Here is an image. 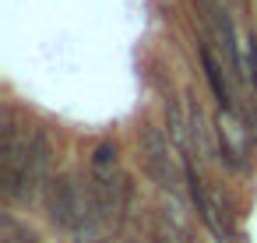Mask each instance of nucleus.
I'll use <instances>...</instances> for the list:
<instances>
[{
  "label": "nucleus",
  "instance_id": "1",
  "mask_svg": "<svg viewBox=\"0 0 257 243\" xmlns=\"http://www.w3.org/2000/svg\"><path fill=\"white\" fill-rule=\"evenodd\" d=\"M53 180V141L43 127L18 131L15 113L4 109V141H0V183L8 201H36Z\"/></svg>",
  "mask_w": 257,
  "mask_h": 243
},
{
  "label": "nucleus",
  "instance_id": "8",
  "mask_svg": "<svg viewBox=\"0 0 257 243\" xmlns=\"http://www.w3.org/2000/svg\"><path fill=\"white\" fill-rule=\"evenodd\" d=\"M92 169H120V155L113 141H99L92 152Z\"/></svg>",
  "mask_w": 257,
  "mask_h": 243
},
{
  "label": "nucleus",
  "instance_id": "6",
  "mask_svg": "<svg viewBox=\"0 0 257 243\" xmlns=\"http://www.w3.org/2000/svg\"><path fill=\"white\" fill-rule=\"evenodd\" d=\"M183 173H187V190H190V201H194L197 215L204 218V225L215 232V239H218V243H229V225H225V211H222L218 197L208 190V183L201 180V173L194 169V162H187V166H183Z\"/></svg>",
  "mask_w": 257,
  "mask_h": 243
},
{
  "label": "nucleus",
  "instance_id": "7",
  "mask_svg": "<svg viewBox=\"0 0 257 243\" xmlns=\"http://www.w3.org/2000/svg\"><path fill=\"white\" fill-rule=\"evenodd\" d=\"M187 120H190V148H197V159L208 162V159L218 152V145L211 141V127H208V120H204V109H201L197 102H190V106H187Z\"/></svg>",
  "mask_w": 257,
  "mask_h": 243
},
{
  "label": "nucleus",
  "instance_id": "3",
  "mask_svg": "<svg viewBox=\"0 0 257 243\" xmlns=\"http://www.w3.org/2000/svg\"><path fill=\"white\" fill-rule=\"evenodd\" d=\"M81 183H85V194H88V208L102 225L106 222H123L134 190H131V180L120 169H92Z\"/></svg>",
  "mask_w": 257,
  "mask_h": 243
},
{
  "label": "nucleus",
  "instance_id": "2",
  "mask_svg": "<svg viewBox=\"0 0 257 243\" xmlns=\"http://www.w3.org/2000/svg\"><path fill=\"white\" fill-rule=\"evenodd\" d=\"M43 208H46V218H50L60 232H67L71 239H74L88 222H99V218L92 215V208H88L85 183H78V180L67 176V173H60V176L50 180V187H46V194H43Z\"/></svg>",
  "mask_w": 257,
  "mask_h": 243
},
{
  "label": "nucleus",
  "instance_id": "4",
  "mask_svg": "<svg viewBox=\"0 0 257 243\" xmlns=\"http://www.w3.org/2000/svg\"><path fill=\"white\" fill-rule=\"evenodd\" d=\"M138 152H141V166L152 176V183L159 190L180 194V180H187V173H180V166H176V159L169 152V141L162 138L159 127H152V124L138 127Z\"/></svg>",
  "mask_w": 257,
  "mask_h": 243
},
{
  "label": "nucleus",
  "instance_id": "5",
  "mask_svg": "<svg viewBox=\"0 0 257 243\" xmlns=\"http://www.w3.org/2000/svg\"><path fill=\"white\" fill-rule=\"evenodd\" d=\"M250 141H253V134L243 124V116L222 109L215 145H218V159H222L225 169H232V173H246L250 169Z\"/></svg>",
  "mask_w": 257,
  "mask_h": 243
}]
</instances>
